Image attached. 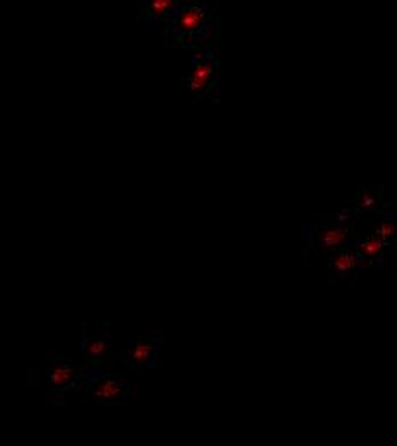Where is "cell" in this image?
<instances>
[{
  "mask_svg": "<svg viewBox=\"0 0 397 446\" xmlns=\"http://www.w3.org/2000/svg\"><path fill=\"white\" fill-rule=\"evenodd\" d=\"M185 6L183 0H139L137 9L148 21H163L173 17Z\"/></svg>",
  "mask_w": 397,
  "mask_h": 446,
  "instance_id": "7a4b0ae2",
  "label": "cell"
},
{
  "mask_svg": "<svg viewBox=\"0 0 397 446\" xmlns=\"http://www.w3.org/2000/svg\"><path fill=\"white\" fill-rule=\"evenodd\" d=\"M214 74V66L213 60H204V58H199V62L194 66L192 74L189 77V90L197 95V93H202L205 90V86L209 84L211 77Z\"/></svg>",
  "mask_w": 397,
  "mask_h": 446,
  "instance_id": "3957f363",
  "label": "cell"
},
{
  "mask_svg": "<svg viewBox=\"0 0 397 446\" xmlns=\"http://www.w3.org/2000/svg\"><path fill=\"white\" fill-rule=\"evenodd\" d=\"M77 376V369L76 367H71V366H55L52 367L50 371V376H48V379H50V383L53 386H67L72 383V379Z\"/></svg>",
  "mask_w": 397,
  "mask_h": 446,
  "instance_id": "5b68a950",
  "label": "cell"
},
{
  "mask_svg": "<svg viewBox=\"0 0 397 446\" xmlns=\"http://www.w3.org/2000/svg\"><path fill=\"white\" fill-rule=\"evenodd\" d=\"M356 264V259L353 258V254L349 252H344V254H339L336 259H334V269L336 271H349V269Z\"/></svg>",
  "mask_w": 397,
  "mask_h": 446,
  "instance_id": "9c48e42d",
  "label": "cell"
},
{
  "mask_svg": "<svg viewBox=\"0 0 397 446\" xmlns=\"http://www.w3.org/2000/svg\"><path fill=\"white\" fill-rule=\"evenodd\" d=\"M168 33L176 38V41H199L207 38L213 23V11L207 2L197 0L194 4L183 6L173 17H170Z\"/></svg>",
  "mask_w": 397,
  "mask_h": 446,
  "instance_id": "6da1fadb",
  "label": "cell"
},
{
  "mask_svg": "<svg viewBox=\"0 0 397 446\" xmlns=\"http://www.w3.org/2000/svg\"><path fill=\"white\" fill-rule=\"evenodd\" d=\"M346 240V232L341 228H329L323 230V232L318 235V242L323 249H332L336 246H341Z\"/></svg>",
  "mask_w": 397,
  "mask_h": 446,
  "instance_id": "8992f818",
  "label": "cell"
},
{
  "mask_svg": "<svg viewBox=\"0 0 397 446\" xmlns=\"http://www.w3.org/2000/svg\"><path fill=\"white\" fill-rule=\"evenodd\" d=\"M380 249H382V240L379 237H375V239L365 240L360 247V252L365 254V256H377V254L380 252Z\"/></svg>",
  "mask_w": 397,
  "mask_h": 446,
  "instance_id": "30bf717a",
  "label": "cell"
},
{
  "mask_svg": "<svg viewBox=\"0 0 397 446\" xmlns=\"http://www.w3.org/2000/svg\"><path fill=\"white\" fill-rule=\"evenodd\" d=\"M92 396L100 401H116L124 396V385L113 377L100 379L92 388Z\"/></svg>",
  "mask_w": 397,
  "mask_h": 446,
  "instance_id": "277c9868",
  "label": "cell"
},
{
  "mask_svg": "<svg viewBox=\"0 0 397 446\" xmlns=\"http://www.w3.org/2000/svg\"><path fill=\"white\" fill-rule=\"evenodd\" d=\"M395 232V227L394 225H390V223H382L380 227H379V230H377V237L379 239H387V237H390L392 233Z\"/></svg>",
  "mask_w": 397,
  "mask_h": 446,
  "instance_id": "8fae6325",
  "label": "cell"
},
{
  "mask_svg": "<svg viewBox=\"0 0 397 446\" xmlns=\"http://www.w3.org/2000/svg\"><path fill=\"white\" fill-rule=\"evenodd\" d=\"M363 204H365V206H371V204H373V199H371V198H368V196H365V199H363Z\"/></svg>",
  "mask_w": 397,
  "mask_h": 446,
  "instance_id": "7c38bea8",
  "label": "cell"
},
{
  "mask_svg": "<svg viewBox=\"0 0 397 446\" xmlns=\"http://www.w3.org/2000/svg\"><path fill=\"white\" fill-rule=\"evenodd\" d=\"M84 354L92 360H100L108 354V345L103 338H91L84 345Z\"/></svg>",
  "mask_w": 397,
  "mask_h": 446,
  "instance_id": "52a82bcc",
  "label": "cell"
},
{
  "mask_svg": "<svg viewBox=\"0 0 397 446\" xmlns=\"http://www.w3.org/2000/svg\"><path fill=\"white\" fill-rule=\"evenodd\" d=\"M153 350H154L153 343H149V342H139L134 347L132 354H130V362L134 366H142L144 362H148L151 354H153Z\"/></svg>",
  "mask_w": 397,
  "mask_h": 446,
  "instance_id": "ba28073f",
  "label": "cell"
}]
</instances>
